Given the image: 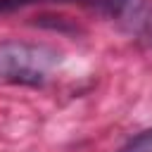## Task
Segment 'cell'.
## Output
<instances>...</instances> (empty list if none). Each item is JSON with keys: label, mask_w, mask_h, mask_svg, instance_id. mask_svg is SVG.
Masks as SVG:
<instances>
[{"label": "cell", "mask_w": 152, "mask_h": 152, "mask_svg": "<svg viewBox=\"0 0 152 152\" xmlns=\"http://www.w3.org/2000/svg\"><path fill=\"white\" fill-rule=\"evenodd\" d=\"M59 64V52L45 45L5 43L0 45V81L19 86H40Z\"/></svg>", "instance_id": "obj_1"}, {"label": "cell", "mask_w": 152, "mask_h": 152, "mask_svg": "<svg viewBox=\"0 0 152 152\" xmlns=\"http://www.w3.org/2000/svg\"><path fill=\"white\" fill-rule=\"evenodd\" d=\"M100 10L131 36L152 45V5L147 0H102Z\"/></svg>", "instance_id": "obj_2"}, {"label": "cell", "mask_w": 152, "mask_h": 152, "mask_svg": "<svg viewBox=\"0 0 152 152\" xmlns=\"http://www.w3.org/2000/svg\"><path fill=\"white\" fill-rule=\"evenodd\" d=\"M119 152H152V131H145L135 135L128 145H124Z\"/></svg>", "instance_id": "obj_3"}]
</instances>
